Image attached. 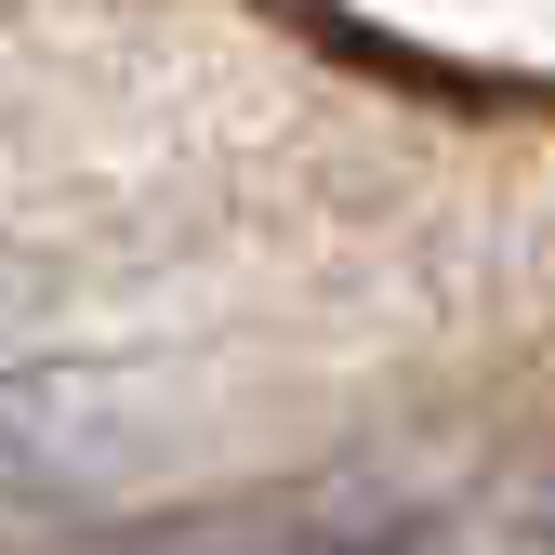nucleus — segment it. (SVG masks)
Returning a JSON list of instances; mask_svg holds the SVG:
<instances>
[{
    "mask_svg": "<svg viewBox=\"0 0 555 555\" xmlns=\"http://www.w3.org/2000/svg\"><path fill=\"white\" fill-rule=\"evenodd\" d=\"M146 437V384L93 358H0V503H53L132 463Z\"/></svg>",
    "mask_w": 555,
    "mask_h": 555,
    "instance_id": "f257e3e1",
    "label": "nucleus"
},
{
    "mask_svg": "<svg viewBox=\"0 0 555 555\" xmlns=\"http://www.w3.org/2000/svg\"><path fill=\"white\" fill-rule=\"evenodd\" d=\"M159 555H450L424 516H278V529H185Z\"/></svg>",
    "mask_w": 555,
    "mask_h": 555,
    "instance_id": "f03ea898",
    "label": "nucleus"
},
{
    "mask_svg": "<svg viewBox=\"0 0 555 555\" xmlns=\"http://www.w3.org/2000/svg\"><path fill=\"white\" fill-rule=\"evenodd\" d=\"M27 318H40V278H27L14 251H0V358H14V344H27Z\"/></svg>",
    "mask_w": 555,
    "mask_h": 555,
    "instance_id": "7ed1b4c3",
    "label": "nucleus"
}]
</instances>
